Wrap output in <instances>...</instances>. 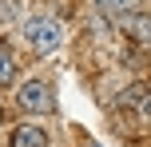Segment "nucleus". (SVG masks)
<instances>
[{
	"instance_id": "1",
	"label": "nucleus",
	"mask_w": 151,
	"mask_h": 147,
	"mask_svg": "<svg viewBox=\"0 0 151 147\" xmlns=\"http://www.w3.org/2000/svg\"><path fill=\"white\" fill-rule=\"evenodd\" d=\"M20 36H24V44L32 48V52H40V56H48V52H56L60 48V40H64V28L52 20V16H28L24 20V28H20Z\"/></svg>"
},
{
	"instance_id": "2",
	"label": "nucleus",
	"mask_w": 151,
	"mask_h": 147,
	"mask_svg": "<svg viewBox=\"0 0 151 147\" xmlns=\"http://www.w3.org/2000/svg\"><path fill=\"white\" fill-rule=\"evenodd\" d=\"M16 108L28 111V115H44V111H52V87L44 84V80H28V84L16 87Z\"/></svg>"
},
{
	"instance_id": "3",
	"label": "nucleus",
	"mask_w": 151,
	"mask_h": 147,
	"mask_svg": "<svg viewBox=\"0 0 151 147\" xmlns=\"http://www.w3.org/2000/svg\"><path fill=\"white\" fill-rule=\"evenodd\" d=\"M91 8L104 20H131L139 12V0H91Z\"/></svg>"
},
{
	"instance_id": "4",
	"label": "nucleus",
	"mask_w": 151,
	"mask_h": 147,
	"mask_svg": "<svg viewBox=\"0 0 151 147\" xmlns=\"http://www.w3.org/2000/svg\"><path fill=\"white\" fill-rule=\"evenodd\" d=\"M8 147H48V131L40 123H20L8 135Z\"/></svg>"
},
{
	"instance_id": "5",
	"label": "nucleus",
	"mask_w": 151,
	"mask_h": 147,
	"mask_svg": "<svg viewBox=\"0 0 151 147\" xmlns=\"http://www.w3.org/2000/svg\"><path fill=\"white\" fill-rule=\"evenodd\" d=\"M12 76H16V52L12 44L0 40V84H12Z\"/></svg>"
},
{
	"instance_id": "6",
	"label": "nucleus",
	"mask_w": 151,
	"mask_h": 147,
	"mask_svg": "<svg viewBox=\"0 0 151 147\" xmlns=\"http://www.w3.org/2000/svg\"><path fill=\"white\" fill-rule=\"evenodd\" d=\"M131 32H135V36L139 40H143V44H147V40H151V16H131Z\"/></svg>"
},
{
	"instance_id": "7",
	"label": "nucleus",
	"mask_w": 151,
	"mask_h": 147,
	"mask_svg": "<svg viewBox=\"0 0 151 147\" xmlns=\"http://www.w3.org/2000/svg\"><path fill=\"white\" fill-rule=\"evenodd\" d=\"M143 119L151 123V92H147V103H143Z\"/></svg>"
},
{
	"instance_id": "8",
	"label": "nucleus",
	"mask_w": 151,
	"mask_h": 147,
	"mask_svg": "<svg viewBox=\"0 0 151 147\" xmlns=\"http://www.w3.org/2000/svg\"><path fill=\"white\" fill-rule=\"evenodd\" d=\"M147 48H151V40H147Z\"/></svg>"
}]
</instances>
